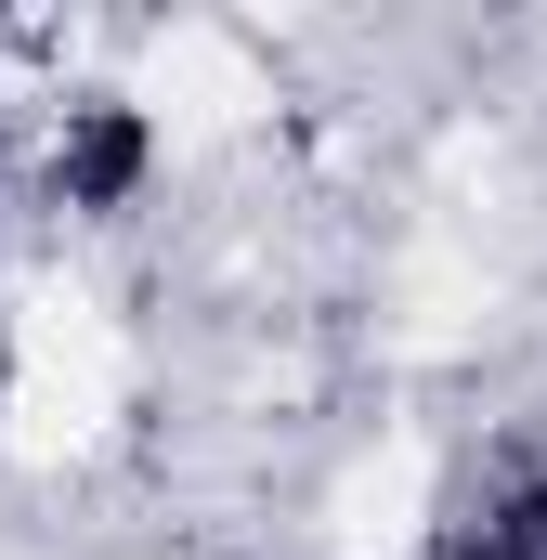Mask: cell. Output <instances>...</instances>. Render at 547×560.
<instances>
[{"label": "cell", "instance_id": "obj_2", "mask_svg": "<svg viewBox=\"0 0 547 560\" xmlns=\"http://www.w3.org/2000/svg\"><path fill=\"white\" fill-rule=\"evenodd\" d=\"M456 560H547V469H509V482L469 509Z\"/></svg>", "mask_w": 547, "mask_h": 560}, {"label": "cell", "instance_id": "obj_1", "mask_svg": "<svg viewBox=\"0 0 547 560\" xmlns=\"http://www.w3.org/2000/svg\"><path fill=\"white\" fill-rule=\"evenodd\" d=\"M39 183H53V209H79V222H118L143 183H156V118L118 105V92H79L53 143H39Z\"/></svg>", "mask_w": 547, "mask_h": 560}, {"label": "cell", "instance_id": "obj_3", "mask_svg": "<svg viewBox=\"0 0 547 560\" xmlns=\"http://www.w3.org/2000/svg\"><path fill=\"white\" fill-rule=\"evenodd\" d=\"M0 52H13V13H0Z\"/></svg>", "mask_w": 547, "mask_h": 560}]
</instances>
